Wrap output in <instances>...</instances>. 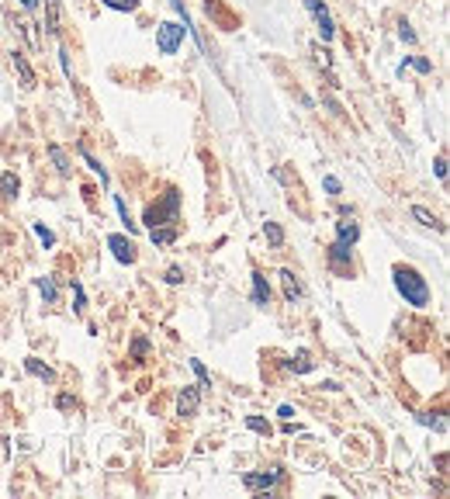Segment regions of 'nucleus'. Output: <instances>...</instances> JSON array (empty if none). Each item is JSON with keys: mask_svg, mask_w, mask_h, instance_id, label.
<instances>
[{"mask_svg": "<svg viewBox=\"0 0 450 499\" xmlns=\"http://www.w3.org/2000/svg\"><path fill=\"white\" fill-rule=\"evenodd\" d=\"M146 354H149V340H146V336H135V340H132V357H135V361H146Z\"/></svg>", "mask_w": 450, "mask_h": 499, "instance_id": "c85d7f7f", "label": "nucleus"}, {"mask_svg": "<svg viewBox=\"0 0 450 499\" xmlns=\"http://www.w3.org/2000/svg\"><path fill=\"white\" fill-rule=\"evenodd\" d=\"M183 35H187L183 24H177V21H163V24L156 28V49H160L163 56H174L180 45H183Z\"/></svg>", "mask_w": 450, "mask_h": 499, "instance_id": "7ed1b4c3", "label": "nucleus"}, {"mask_svg": "<svg viewBox=\"0 0 450 499\" xmlns=\"http://www.w3.org/2000/svg\"><path fill=\"white\" fill-rule=\"evenodd\" d=\"M49 156H52L56 170H59L63 177H70V160H66V153H63V146H59V142H49Z\"/></svg>", "mask_w": 450, "mask_h": 499, "instance_id": "a211bd4d", "label": "nucleus"}, {"mask_svg": "<svg viewBox=\"0 0 450 499\" xmlns=\"http://www.w3.org/2000/svg\"><path fill=\"white\" fill-rule=\"evenodd\" d=\"M177 222H180V191L177 188H167L163 198L156 201V204H149L146 225L156 229V225H177Z\"/></svg>", "mask_w": 450, "mask_h": 499, "instance_id": "f03ea898", "label": "nucleus"}, {"mask_svg": "<svg viewBox=\"0 0 450 499\" xmlns=\"http://www.w3.org/2000/svg\"><path fill=\"white\" fill-rule=\"evenodd\" d=\"M391 278H395V288L405 299V305H412V308H426L430 305V285H426V278L416 267H395Z\"/></svg>", "mask_w": 450, "mask_h": 499, "instance_id": "f257e3e1", "label": "nucleus"}, {"mask_svg": "<svg viewBox=\"0 0 450 499\" xmlns=\"http://www.w3.org/2000/svg\"><path fill=\"white\" fill-rule=\"evenodd\" d=\"M284 433H301V426H298V423H291V419H284Z\"/></svg>", "mask_w": 450, "mask_h": 499, "instance_id": "e433bc0d", "label": "nucleus"}, {"mask_svg": "<svg viewBox=\"0 0 450 499\" xmlns=\"http://www.w3.org/2000/svg\"><path fill=\"white\" fill-rule=\"evenodd\" d=\"M167 281H170V285H180V281H183V271H180V267H170V271H167Z\"/></svg>", "mask_w": 450, "mask_h": 499, "instance_id": "c9c22d12", "label": "nucleus"}, {"mask_svg": "<svg viewBox=\"0 0 450 499\" xmlns=\"http://www.w3.org/2000/svg\"><path fill=\"white\" fill-rule=\"evenodd\" d=\"M177 225H156V229H149V239L156 243V246H170V243H177Z\"/></svg>", "mask_w": 450, "mask_h": 499, "instance_id": "9b49d317", "label": "nucleus"}, {"mask_svg": "<svg viewBox=\"0 0 450 499\" xmlns=\"http://www.w3.org/2000/svg\"><path fill=\"white\" fill-rule=\"evenodd\" d=\"M409 63H412L419 73H430V70H433V63H430V59H409Z\"/></svg>", "mask_w": 450, "mask_h": 499, "instance_id": "473e14b6", "label": "nucleus"}, {"mask_svg": "<svg viewBox=\"0 0 450 499\" xmlns=\"http://www.w3.org/2000/svg\"><path fill=\"white\" fill-rule=\"evenodd\" d=\"M287 371H294V375H308V371H315L312 354H308V350H298V354L287 361Z\"/></svg>", "mask_w": 450, "mask_h": 499, "instance_id": "9d476101", "label": "nucleus"}, {"mask_svg": "<svg viewBox=\"0 0 450 499\" xmlns=\"http://www.w3.org/2000/svg\"><path fill=\"white\" fill-rule=\"evenodd\" d=\"M322 188H326L329 195H340V181H336V177H326V181H322Z\"/></svg>", "mask_w": 450, "mask_h": 499, "instance_id": "f704fd0d", "label": "nucleus"}, {"mask_svg": "<svg viewBox=\"0 0 450 499\" xmlns=\"http://www.w3.org/2000/svg\"><path fill=\"white\" fill-rule=\"evenodd\" d=\"M10 63H14V70L21 73V87H24V91H31V87H35V70L28 66V59H24L21 52H14V56H10Z\"/></svg>", "mask_w": 450, "mask_h": 499, "instance_id": "1a4fd4ad", "label": "nucleus"}, {"mask_svg": "<svg viewBox=\"0 0 450 499\" xmlns=\"http://www.w3.org/2000/svg\"><path fill=\"white\" fill-rule=\"evenodd\" d=\"M398 38H402V42H409V45H412V42H416V31H412V24H409V21H405V17H402V21H398Z\"/></svg>", "mask_w": 450, "mask_h": 499, "instance_id": "c756f323", "label": "nucleus"}, {"mask_svg": "<svg viewBox=\"0 0 450 499\" xmlns=\"http://www.w3.org/2000/svg\"><path fill=\"white\" fill-rule=\"evenodd\" d=\"M284 479V472L280 468H267V472H246L243 475V486L250 489V493H270L277 482Z\"/></svg>", "mask_w": 450, "mask_h": 499, "instance_id": "20e7f679", "label": "nucleus"}, {"mask_svg": "<svg viewBox=\"0 0 450 499\" xmlns=\"http://www.w3.org/2000/svg\"><path fill=\"white\" fill-rule=\"evenodd\" d=\"M190 371L197 375V389H211V378H208V371H204V364H201L197 357L190 361Z\"/></svg>", "mask_w": 450, "mask_h": 499, "instance_id": "a878e982", "label": "nucleus"}, {"mask_svg": "<svg viewBox=\"0 0 450 499\" xmlns=\"http://www.w3.org/2000/svg\"><path fill=\"white\" fill-rule=\"evenodd\" d=\"M45 7H49L45 31H49V35H59V0H45Z\"/></svg>", "mask_w": 450, "mask_h": 499, "instance_id": "412c9836", "label": "nucleus"}, {"mask_svg": "<svg viewBox=\"0 0 450 499\" xmlns=\"http://www.w3.org/2000/svg\"><path fill=\"white\" fill-rule=\"evenodd\" d=\"M270 301V285L260 271H253V305H267Z\"/></svg>", "mask_w": 450, "mask_h": 499, "instance_id": "4468645a", "label": "nucleus"}, {"mask_svg": "<svg viewBox=\"0 0 450 499\" xmlns=\"http://www.w3.org/2000/svg\"><path fill=\"white\" fill-rule=\"evenodd\" d=\"M201 409V389L197 385H183L177 396V416H194Z\"/></svg>", "mask_w": 450, "mask_h": 499, "instance_id": "0eeeda50", "label": "nucleus"}, {"mask_svg": "<svg viewBox=\"0 0 450 499\" xmlns=\"http://www.w3.org/2000/svg\"><path fill=\"white\" fill-rule=\"evenodd\" d=\"M114 208H118V218H121V225H125L128 232H139V225L132 222V215H128V208H125V201L118 198V195H114Z\"/></svg>", "mask_w": 450, "mask_h": 499, "instance_id": "b1692460", "label": "nucleus"}, {"mask_svg": "<svg viewBox=\"0 0 450 499\" xmlns=\"http://www.w3.org/2000/svg\"><path fill=\"white\" fill-rule=\"evenodd\" d=\"M35 288H38V295L49 301V305H56L59 301V292H56V281L45 274V278H35Z\"/></svg>", "mask_w": 450, "mask_h": 499, "instance_id": "f3484780", "label": "nucleus"}, {"mask_svg": "<svg viewBox=\"0 0 450 499\" xmlns=\"http://www.w3.org/2000/svg\"><path fill=\"white\" fill-rule=\"evenodd\" d=\"M350 260H354V246L343 243V239H336V243L329 246V264H333L336 271H343V267H350Z\"/></svg>", "mask_w": 450, "mask_h": 499, "instance_id": "6e6552de", "label": "nucleus"}, {"mask_svg": "<svg viewBox=\"0 0 450 499\" xmlns=\"http://www.w3.org/2000/svg\"><path fill=\"white\" fill-rule=\"evenodd\" d=\"M56 405H59L63 412H70V409H77V399H73V396H59V399H56Z\"/></svg>", "mask_w": 450, "mask_h": 499, "instance_id": "2f4dec72", "label": "nucleus"}, {"mask_svg": "<svg viewBox=\"0 0 450 499\" xmlns=\"http://www.w3.org/2000/svg\"><path fill=\"white\" fill-rule=\"evenodd\" d=\"M84 305H87V295H84V285H77V281H73V308H77V312H84Z\"/></svg>", "mask_w": 450, "mask_h": 499, "instance_id": "7c9ffc66", "label": "nucleus"}, {"mask_svg": "<svg viewBox=\"0 0 450 499\" xmlns=\"http://www.w3.org/2000/svg\"><path fill=\"white\" fill-rule=\"evenodd\" d=\"M246 426L253 430V433H260V437H270L273 430H270V423L267 419H260V416H246Z\"/></svg>", "mask_w": 450, "mask_h": 499, "instance_id": "393cba45", "label": "nucleus"}, {"mask_svg": "<svg viewBox=\"0 0 450 499\" xmlns=\"http://www.w3.org/2000/svg\"><path fill=\"white\" fill-rule=\"evenodd\" d=\"M305 7H308V14L315 17V28H319L322 42H333V35H336V24H333V17H329V7H326L322 0H305Z\"/></svg>", "mask_w": 450, "mask_h": 499, "instance_id": "39448f33", "label": "nucleus"}, {"mask_svg": "<svg viewBox=\"0 0 450 499\" xmlns=\"http://www.w3.org/2000/svg\"><path fill=\"white\" fill-rule=\"evenodd\" d=\"M0 375H3V371H0Z\"/></svg>", "mask_w": 450, "mask_h": 499, "instance_id": "58836bf2", "label": "nucleus"}, {"mask_svg": "<svg viewBox=\"0 0 450 499\" xmlns=\"http://www.w3.org/2000/svg\"><path fill=\"white\" fill-rule=\"evenodd\" d=\"M24 368H28V375H35V378H42V382H56V371H52L49 364H42L38 357H24Z\"/></svg>", "mask_w": 450, "mask_h": 499, "instance_id": "f8f14e48", "label": "nucleus"}, {"mask_svg": "<svg viewBox=\"0 0 450 499\" xmlns=\"http://www.w3.org/2000/svg\"><path fill=\"white\" fill-rule=\"evenodd\" d=\"M277 278H280V288H284V299H287V301L301 299V285H298V278H294L291 271H280Z\"/></svg>", "mask_w": 450, "mask_h": 499, "instance_id": "ddd939ff", "label": "nucleus"}, {"mask_svg": "<svg viewBox=\"0 0 450 499\" xmlns=\"http://www.w3.org/2000/svg\"><path fill=\"white\" fill-rule=\"evenodd\" d=\"M31 229H35V236L42 239V246H56V232H52V229H45L42 222H35Z\"/></svg>", "mask_w": 450, "mask_h": 499, "instance_id": "cd10ccee", "label": "nucleus"}, {"mask_svg": "<svg viewBox=\"0 0 450 499\" xmlns=\"http://www.w3.org/2000/svg\"><path fill=\"white\" fill-rule=\"evenodd\" d=\"M107 250L114 253V260L118 264H135V243L128 239V236H107Z\"/></svg>", "mask_w": 450, "mask_h": 499, "instance_id": "423d86ee", "label": "nucleus"}, {"mask_svg": "<svg viewBox=\"0 0 450 499\" xmlns=\"http://www.w3.org/2000/svg\"><path fill=\"white\" fill-rule=\"evenodd\" d=\"M412 218H416V222H423V225H430V229H444V225H440V218H437L433 211H426V208H419V204L412 208Z\"/></svg>", "mask_w": 450, "mask_h": 499, "instance_id": "5701e85b", "label": "nucleus"}, {"mask_svg": "<svg viewBox=\"0 0 450 499\" xmlns=\"http://www.w3.org/2000/svg\"><path fill=\"white\" fill-rule=\"evenodd\" d=\"M264 236H267V243L277 250V246H284V229L277 225V222H264Z\"/></svg>", "mask_w": 450, "mask_h": 499, "instance_id": "4be33fe9", "label": "nucleus"}, {"mask_svg": "<svg viewBox=\"0 0 450 499\" xmlns=\"http://www.w3.org/2000/svg\"><path fill=\"white\" fill-rule=\"evenodd\" d=\"M336 239H343V243L354 246V243L360 239V225L354 222V218H350V222H336Z\"/></svg>", "mask_w": 450, "mask_h": 499, "instance_id": "dca6fc26", "label": "nucleus"}, {"mask_svg": "<svg viewBox=\"0 0 450 499\" xmlns=\"http://www.w3.org/2000/svg\"><path fill=\"white\" fill-rule=\"evenodd\" d=\"M17 191H21L17 174H10V170H7V174H0V195H3L7 201H14V198H17Z\"/></svg>", "mask_w": 450, "mask_h": 499, "instance_id": "2eb2a0df", "label": "nucleus"}, {"mask_svg": "<svg viewBox=\"0 0 450 499\" xmlns=\"http://www.w3.org/2000/svg\"><path fill=\"white\" fill-rule=\"evenodd\" d=\"M437 177L447 181V156H437Z\"/></svg>", "mask_w": 450, "mask_h": 499, "instance_id": "72a5a7b5", "label": "nucleus"}, {"mask_svg": "<svg viewBox=\"0 0 450 499\" xmlns=\"http://www.w3.org/2000/svg\"><path fill=\"white\" fill-rule=\"evenodd\" d=\"M104 7H111V10H121V14H128V10H139V0H100Z\"/></svg>", "mask_w": 450, "mask_h": 499, "instance_id": "bb28decb", "label": "nucleus"}, {"mask_svg": "<svg viewBox=\"0 0 450 499\" xmlns=\"http://www.w3.org/2000/svg\"><path fill=\"white\" fill-rule=\"evenodd\" d=\"M80 156L87 160V167H90V170H93V174L100 177V184H111V177H107V170H104V163H100V160H97V156L90 153L87 146H80Z\"/></svg>", "mask_w": 450, "mask_h": 499, "instance_id": "6ab92c4d", "label": "nucleus"}, {"mask_svg": "<svg viewBox=\"0 0 450 499\" xmlns=\"http://www.w3.org/2000/svg\"><path fill=\"white\" fill-rule=\"evenodd\" d=\"M21 7H24V10H35V7H38V0H21Z\"/></svg>", "mask_w": 450, "mask_h": 499, "instance_id": "4c0bfd02", "label": "nucleus"}, {"mask_svg": "<svg viewBox=\"0 0 450 499\" xmlns=\"http://www.w3.org/2000/svg\"><path fill=\"white\" fill-rule=\"evenodd\" d=\"M419 423H423V426H433L437 433H447V419H444V412H419Z\"/></svg>", "mask_w": 450, "mask_h": 499, "instance_id": "aec40b11", "label": "nucleus"}]
</instances>
